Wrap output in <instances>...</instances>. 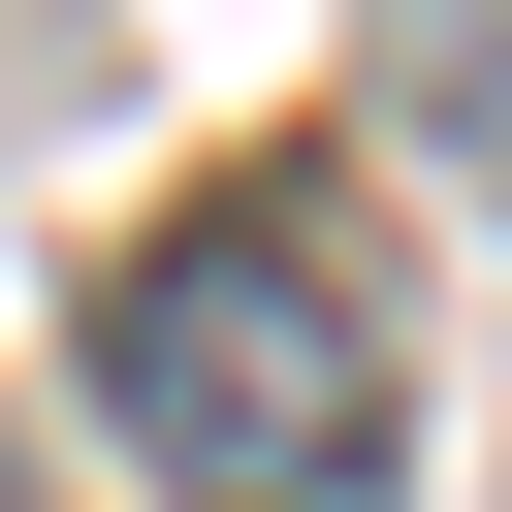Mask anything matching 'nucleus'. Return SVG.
I'll list each match as a JSON object with an SVG mask.
<instances>
[{
	"label": "nucleus",
	"mask_w": 512,
	"mask_h": 512,
	"mask_svg": "<svg viewBox=\"0 0 512 512\" xmlns=\"http://www.w3.org/2000/svg\"><path fill=\"white\" fill-rule=\"evenodd\" d=\"M96 416H128L192 512H352V480H384V288H352V224H320V192L160 224V256L96 288Z\"/></svg>",
	"instance_id": "1"
},
{
	"label": "nucleus",
	"mask_w": 512,
	"mask_h": 512,
	"mask_svg": "<svg viewBox=\"0 0 512 512\" xmlns=\"http://www.w3.org/2000/svg\"><path fill=\"white\" fill-rule=\"evenodd\" d=\"M416 128H480V160H512V0H416Z\"/></svg>",
	"instance_id": "2"
}]
</instances>
